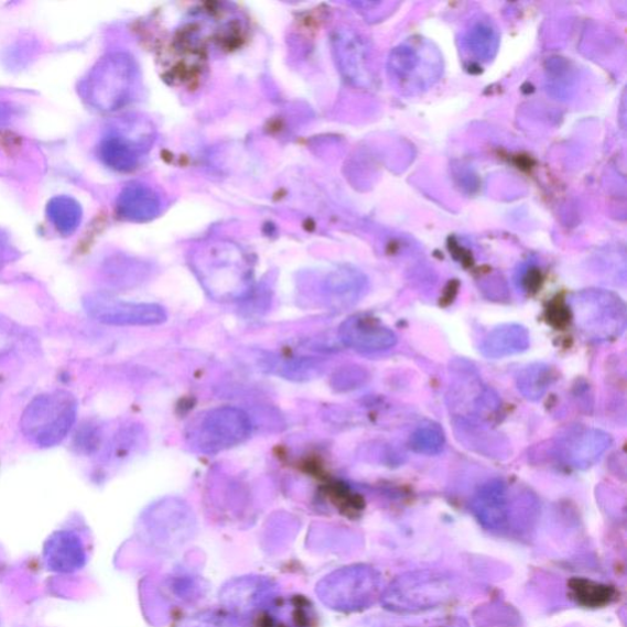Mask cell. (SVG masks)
Segmentation results:
<instances>
[{"label":"cell","mask_w":627,"mask_h":627,"mask_svg":"<svg viewBox=\"0 0 627 627\" xmlns=\"http://www.w3.org/2000/svg\"><path fill=\"white\" fill-rule=\"evenodd\" d=\"M78 400L68 391L39 394L21 415V432L37 447L57 446L71 433L78 417Z\"/></svg>","instance_id":"obj_1"},{"label":"cell","mask_w":627,"mask_h":627,"mask_svg":"<svg viewBox=\"0 0 627 627\" xmlns=\"http://www.w3.org/2000/svg\"><path fill=\"white\" fill-rule=\"evenodd\" d=\"M138 67L127 53H111L98 62L82 84L87 104L104 112L126 106L136 90Z\"/></svg>","instance_id":"obj_2"},{"label":"cell","mask_w":627,"mask_h":627,"mask_svg":"<svg viewBox=\"0 0 627 627\" xmlns=\"http://www.w3.org/2000/svg\"><path fill=\"white\" fill-rule=\"evenodd\" d=\"M382 579L368 565L336 570L317 583L316 594L327 607L338 612L367 609L379 598Z\"/></svg>","instance_id":"obj_3"},{"label":"cell","mask_w":627,"mask_h":627,"mask_svg":"<svg viewBox=\"0 0 627 627\" xmlns=\"http://www.w3.org/2000/svg\"><path fill=\"white\" fill-rule=\"evenodd\" d=\"M454 592L453 581L443 572L415 571L394 580L383 592L382 603L393 612H423L450 601Z\"/></svg>","instance_id":"obj_4"},{"label":"cell","mask_w":627,"mask_h":627,"mask_svg":"<svg viewBox=\"0 0 627 627\" xmlns=\"http://www.w3.org/2000/svg\"><path fill=\"white\" fill-rule=\"evenodd\" d=\"M251 431L247 412L237 407H216L196 418L186 437L199 453L215 455L244 444Z\"/></svg>","instance_id":"obj_5"},{"label":"cell","mask_w":627,"mask_h":627,"mask_svg":"<svg viewBox=\"0 0 627 627\" xmlns=\"http://www.w3.org/2000/svg\"><path fill=\"white\" fill-rule=\"evenodd\" d=\"M194 267L208 291L230 299L247 290L250 268L241 250L230 244H213L195 256Z\"/></svg>","instance_id":"obj_6"},{"label":"cell","mask_w":627,"mask_h":627,"mask_svg":"<svg viewBox=\"0 0 627 627\" xmlns=\"http://www.w3.org/2000/svg\"><path fill=\"white\" fill-rule=\"evenodd\" d=\"M571 310L582 333L592 339L619 337L626 326L625 304L604 291L581 292L572 299Z\"/></svg>","instance_id":"obj_7"},{"label":"cell","mask_w":627,"mask_h":627,"mask_svg":"<svg viewBox=\"0 0 627 627\" xmlns=\"http://www.w3.org/2000/svg\"><path fill=\"white\" fill-rule=\"evenodd\" d=\"M152 142L153 128L142 119L129 118L106 131L98 144V156L108 169L131 172L139 166Z\"/></svg>","instance_id":"obj_8"},{"label":"cell","mask_w":627,"mask_h":627,"mask_svg":"<svg viewBox=\"0 0 627 627\" xmlns=\"http://www.w3.org/2000/svg\"><path fill=\"white\" fill-rule=\"evenodd\" d=\"M85 311L98 323L111 326H158L167 321L164 307L155 303L125 302L102 294L87 296Z\"/></svg>","instance_id":"obj_9"},{"label":"cell","mask_w":627,"mask_h":627,"mask_svg":"<svg viewBox=\"0 0 627 627\" xmlns=\"http://www.w3.org/2000/svg\"><path fill=\"white\" fill-rule=\"evenodd\" d=\"M435 51L424 43L414 42L396 48L390 58V71L402 85L422 89L433 84L440 73Z\"/></svg>","instance_id":"obj_10"},{"label":"cell","mask_w":627,"mask_h":627,"mask_svg":"<svg viewBox=\"0 0 627 627\" xmlns=\"http://www.w3.org/2000/svg\"><path fill=\"white\" fill-rule=\"evenodd\" d=\"M343 343L360 354H379L398 344V336L379 318L366 314L354 315L339 326Z\"/></svg>","instance_id":"obj_11"},{"label":"cell","mask_w":627,"mask_h":627,"mask_svg":"<svg viewBox=\"0 0 627 627\" xmlns=\"http://www.w3.org/2000/svg\"><path fill=\"white\" fill-rule=\"evenodd\" d=\"M333 50L340 73L352 84L367 86L370 80L368 51L355 31L338 29L333 36Z\"/></svg>","instance_id":"obj_12"},{"label":"cell","mask_w":627,"mask_h":627,"mask_svg":"<svg viewBox=\"0 0 627 627\" xmlns=\"http://www.w3.org/2000/svg\"><path fill=\"white\" fill-rule=\"evenodd\" d=\"M612 439L598 429L572 431L560 444V454L571 467L588 468L609 448Z\"/></svg>","instance_id":"obj_13"},{"label":"cell","mask_w":627,"mask_h":627,"mask_svg":"<svg viewBox=\"0 0 627 627\" xmlns=\"http://www.w3.org/2000/svg\"><path fill=\"white\" fill-rule=\"evenodd\" d=\"M117 214L129 223H149L162 212L160 194L151 186L133 183L126 186L117 197Z\"/></svg>","instance_id":"obj_14"},{"label":"cell","mask_w":627,"mask_h":627,"mask_svg":"<svg viewBox=\"0 0 627 627\" xmlns=\"http://www.w3.org/2000/svg\"><path fill=\"white\" fill-rule=\"evenodd\" d=\"M46 565L51 571L69 574L86 563V550L79 534L73 531L53 533L45 545Z\"/></svg>","instance_id":"obj_15"},{"label":"cell","mask_w":627,"mask_h":627,"mask_svg":"<svg viewBox=\"0 0 627 627\" xmlns=\"http://www.w3.org/2000/svg\"><path fill=\"white\" fill-rule=\"evenodd\" d=\"M472 506L479 522L491 530H499L508 522V494L501 482H491L480 488Z\"/></svg>","instance_id":"obj_16"},{"label":"cell","mask_w":627,"mask_h":627,"mask_svg":"<svg viewBox=\"0 0 627 627\" xmlns=\"http://www.w3.org/2000/svg\"><path fill=\"white\" fill-rule=\"evenodd\" d=\"M530 347V334L521 325H501L484 338L480 345L483 356L488 358H504L522 354Z\"/></svg>","instance_id":"obj_17"},{"label":"cell","mask_w":627,"mask_h":627,"mask_svg":"<svg viewBox=\"0 0 627 627\" xmlns=\"http://www.w3.org/2000/svg\"><path fill=\"white\" fill-rule=\"evenodd\" d=\"M366 289L365 274L350 268H339L329 272L324 283L328 299L338 305L355 304Z\"/></svg>","instance_id":"obj_18"},{"label":"cell","mask_w":627,"mask_h":627,"mask_svg":"<svg viewBox=\"0 0 627 627\" xmlns=\"http://www.w3.org/2000/svg\"><path fill=\"white\" fill-rule=\"evenodd\" d=\"M47 217L54 228L64 237L78 230L83 221L82 205L72 196H54L47 205Z\"/></svg>","instance_id":"obj_19"},{"label":"cell","mask_w":627,"mask_h":627,"mask_svg":"<svg viewBox=\"0 0 627 627\" xmlns=\"http://www.w3.org/2000/svg\"><path fill=\"white\" fill-rule=\"evenodd\" d=\"M570 590L572 596L585 607H602V605L608 604L614 596L612 587L585 579L572 580Z\"/></svg>","instance_id":"obj_20"},{"label":"cell","mask_w":627,"mask_h":627,"mask_svg":"<svg viewBox=\"0 0 627 627\" xmlns=\"http://www.w3.org/2000/svg\"><path fill=\"white\" fill-rule=\"evenodd\" d=\"M444 446L443 429L433 423L421 425L411 437V447L417 454L437 455L442 453Z\"/></svg>","instance_id":"obj_21"},{"label":"cell","mask_w":627,"mask_h":627,"mask_svg":"<svg viewBox=\"0 0 627 627\" xmlns=\"http://www.w3.org/2000/svg\"><path fill=\"white\" fill-rule=\"evenodd\" d=\"M550 381H552V372L548 366H531L521 372L519 390L528 400H538L545 393Z\"/></svg>","instance_id":"obj_22"},{"label":"cell","mask_w":627,"mask_h":627,"mask_svg":"<svg viewBox=\"0 0 627 627\" xmlns=\"http://www.w3.org/2000/svg\"><path fill=\"white\" fill-rule=\"evenodd\" d=\"M101 429L94 424H85L75 436L74 446L85 455H93L101 445Z\"/></svg>","instance_id":"obj_23"},{"label":"cell","mask_w":627,"mask_h":627,"mask_svg":"<svg viewBox=\"0 0 627 627\" xmlns=\"http://www.w3.org/2000/svg\"><path fill=\"white\" fill-rule=\"evenodd\" d=\"M14 108L6 102L0 101V127H6L13 122Z\"/></svg>","instance_id":"obj_24"},{"label":"cell","mask_w":627,"mask_h":627,"mask_svg":"<svg viewBox=\"0 0 627 627\" xmlns=\"http://www.w3.org/2000/svg\"><path fill=\"white\" fill-rule=\"evenodd\" d=\"M10 258V245L6 236L0 234V270H2Z\"/></svg>","instance_id":"obj_25"}]
</instances>
